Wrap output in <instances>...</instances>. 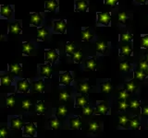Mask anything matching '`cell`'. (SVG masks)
<instances>
[{
	"label": "cell",
	"instance_id": "obj_1",
	"mask_svg": "<svg viewBox=\"0 0 148 138\" xmlns=\"http://www.w3.org/2000/svg\"><path fill=\"white\" fill-rule=\"evenodd\" d=\"M111 20L110 12H97V24L108 26Z\"/></svg>",
	"mask_w": 148,
	"mask_h": 138
},
{
	"label": "cell",
	"instance_id": "obj_2",
	"mask_svg": "<svg viewBox=\"0 0 148 138\" xmlns=\"http://www.w3.org/2000/svg\"><path fill=\"white\" fill-rule=\"evenodd\" d=\"M54 24V31L56 33H61L64 34L67 30V22L65 20H55L53 22Z\"/></svg>",
	"mask_w": 148,
	"mask_h": 138
},
{
	"label": "cell",
	"instance_id": "obj_3",
	"mask_svg": "<svg viewBox=\"0 0 148 138\" xmlns=\"http://www.w3.org/2000/svg\"><path fill=\"white\" fill-rule=\"evenodd\" d=\"M30 86H31V83L29 82V80H28L27 78L22 80H18L17 82V91L22 92V93H28Z\"/></svg>",
	"mask_w": 148,
	"mask_h": 138
},
{
	"label": "cell",
	"instance_id": "obj_4",
	"mask_svg": "<svg viewBox=\"0 0 148 138\" xmlns=\"http://www.w3.org/2000/svg\"><path fill=\"white\" fill-rule=\"evenodd\" d=\"M59 78H60V84L65 85V86H69L73 80V76H71V73L69 71L60 73Z\"/></svg>",
	"mask_w": 148,
	"mask_h": 138
},
{
	"label": "cell",
	"instance_id": "obj_5",
	"mask_svg": "<svg viewBox=\"0 0 148 138\" xmlns=\"http://www.w3.org/2000/svg\"><path fill=\"white\" fill-rule=\"evenodd\" d=\"M45 61L49 63H55L58 59V53L55 49H48L45 51Z\"/></svg>",
	"mask_w": 148,
	"mask_h": 138
},
{
	"label": "cell",
	"instance_id": "obj_6",
	"mask_svg": "<svg viewBox=\"0 0 148 138\" xmlns=\"http://www.w3.org/2000/svg\"><path fill=\"white\" fill-rule=\"evenodd\" d=\"M36 133V127L34 122H28L25 123L24 130H23V135L25 136H32L34 137Z\"/></svg>",
	"mask_w": 148,
	"mask_h": 138
},
{
	"label": "cell",
	"instance_id": "obj_7",
	"mask_svg": "<svg viewBox=\"0 0 148 138\" xmlns=\"http://www.w3.org/2000/svg\"><path fill=\"white\" fill-rule=\"evenodd\" d=\"M44 18L42 17V14L39 12H34V13H31V24L32 26L38 27L42 24Z\"/></svg>",
	"mask_w": 148,
	"mask_h": 138
},
{
	"label": "cell",
	"instance_id": "obj_8",
	"mask_svg": "<svg viewBox=\"0 0 148 138\" xmlns=\"http://www.w3.org/2000/svg\"><path fill=\"white\" fill-rule=\"evenodd\" d=\"M51 74H52V68H51V63H47L45 64H41L40 66V75L46 78H50Z\"/></svg>",
	"mask_w": 148,
	"mask_h": 138
},
{
	"label": "cell",
	"instance_id": "obj_9",
	"mask_svg": "<svg viewBox=\"0 0 148 138\" xmlns=\"http://www.w3.org/2000/svg\"><path fill=\"white\" fill-rule=\"evenodd\" d=\"M89 7L87 0H76L75 1V11L76 12H85Z\"/></svg>",
	"mask_w": 148,
	"mask_h": 138
},
{
	"label": "cell",
	"instance_id": "obj_10",
	"mask_svg": "<svg viewBox=\"0 0 148 138\" xmlns=\"http://www.w3.org/2000/svg\"><path fill=\"white\" fill-rule=\"evenodd\" d=\"M23 125H25V124L21 117H14L10 120V126L12 129L21 130Z\"/></svg>",
	"mask_w": 148,
	"mask_h": 138
},
{
	"label": "cell",
	"instance_id": "obj_11",
	"mask_svg": "<svg viewBox=\"0 0 148 138\" xmlns=\"http://www.w3.org/2000/svg\"><path fill=\"white\" fill-rule=\"evenodd\" d=\"M12 7L9 6V5H1V10H0V14H1V16L5 18H11L12 16Z\"/></svg>",
	"mask_w": 148,
	"mask_h": 138
},
{
	"label": "cell",
	"instance_id": "obj_12",
	"mask_svg": "<svg viewBox=\"0 0 148 138\" xmlns=\"http://www.w3.org/2000/svg\"><path fill=\"white\" fill-rule=\"evenodd\" d=\"M108 112V107L105 102H103V101L99 102V104L97 105V107L94 110V113L97 115H105Z\"/></svg>",
	"mask_w": 148,
	"mask_h": 138
},
{
	"label": "cell",
	"instance_id": "obj_13",
	"mask_svg": "<svg viewBox=\"0 0 148 138\" xmlns=\"http://www.w3.org/2000/svg\"><path fill=\"white\" fill-rule=\"evenodd\" d=\"M45 10L50 12H55L57 7L59 6L57 0H45Z\"/></svg>",
	"mask_w": 148,
	"mask_h": 138
},
{
	"label": "cell",
	"instance_id": "obj_14",
	"mask_svg": "<svg viewBox=\"0 0 148 138\" xmlns=\"http://www.w3.org/2000/svg\"><path fill=\"white\" fill-rule=\"evenodd\" d=\"M21 30H22V28H21V26L20 24V22L16 21V22L12 23V24L9 26V34L18 35V34H21Z\"/></svg>",
	"mask_w": 148,
	"mask_h": 138
},
{
	"label": "cell",
	"instance_id": "obj_15",
	"mask_svg": "<svg viewBox=\"0 0 148 138\" xmlns=\"http://www.w3.org/2000/svg\"><path fill=\"white\" fill-rule=\"evenodd\" d=\"M34 46L30 41H24L22 43V53L25 55H30V53L34 51Z\"/></svg>",
	"mask_w": 148,
	"mask_h": 138
},
{
	"label": "cell",
	"instance_id": "obj_16",
	"mask_svg": "<svg viewBox=\"0 0 148 138\" xmlns=\"http://www.w3.org/2000/svg\"><path fill=\"white\" fill-rule=\"evenodd\" d=\"M88 104V99L86 98V96L84 95H78L76 97V105L75 107L76 108H82V107H84Z\"/></svg>",
	"mask_w": 148,
	"mask_h": 138
},
{
	"label": "cell",
	"instance_id": "obj_17",
	"mask_svg": "<svg viewBox=\"0 0 148 138\" xmlns=\"http://www.w3.org/2000/svg\"><path fill=\"white\" fill-rule=\"evenodd\" d=\"M48 33H49V31L46 28H45V27L39 28V29H37V35H36L37 40L38 41H45L46 36L48 35Z\"/></svg>",
	"mask_w": 148,
	"mask_h": 138
},
{
	"label": "cell",
	"instance_id": "obj_18",
	"mask_svg": "<svg viewBox=\"0 0 148 138\" xmlns=\"http://www.w3.org/2000/svg\"><path fill=\"white\" fill-rule=\"evenodd\" d=\"M94 38V34L90 31L89 28H84L82 30V40L83 41H89Z\"/></svg>",
	"mask_w": 148,
	"mask_h": 138
},
{
	"label": "cell",
	"instance_id": "obj_19",
	"mask_svg": "<svg viewBox=\"0 0 148 138\" xmlns=\"http://www.w3.org/2000/svg\"><path fill=\"white\" fill-rule=\"evenodd\" d=\"M91 89H92V87L88 85L86 82H81L78 84V92L79 93L87 94V93H89Z\"/></svg>",
	"mask_w": 148,
	"mask_h": 138
},
{
	"label": "cell",
	"instance_id": "obj_20",
	"mask_svg": "<svg viewBox=\"0 0 148 138\" xmlns=\"http://www.w3.org/2000/svg\"><path fill=\"white\" fill-rule=\"evenodd\" d=\"M69 125H71V129H74V130H80V127H81L80 117L76 116V117H72L69 119Z\"/></svg>",
	"mask_w": 148,
	"mask_h": 138
},
{
	"label": "cell",
	"instance_id": "obj_21",
	"mask_svg": "<svg viewBox=\"0 0 148 138\" xmlns=\"http://www.w3.org/2000/svg\"><path fill=\"white\" fill-rule=\"evenodd\" d=\"M32 86H34V90L35 92H38V93H43L44 90H45V82L42 79L34 82Z\"/></svg>",
	"mask_w": 148,
	"mask_h": 138
},
{
	"label": "cell",
	"instance_id": "obj_22",
	"mask_svg": "<svg viewBox=\"0 0 148 138\" xmlns=\"http://www.w3.org/2000/svg\"><path fill=\"white\" fill-rule=\"evenodd\" d=\"M132 48L131 43L122 45L121 48H120V55L121 56H130L132 54Z\"/></svg>",
	"mask_w": 148,
	"mask_h": 138
},
{
	"label": "cell",
	"instance_id": "obj_23",
	"mask_svg": "<svg viewBox=\"0 0 148 138\" xmlns=\"http://www.w3.org/2000/svg\"><path fill=\"white\" fill-rule=\"evenodd\" d=\"M108 43L105 41H97L95 43V51L100 53H104L108 51Z\"/></svg>",
	"mask_w": 148,
	"mask_h": 138
},
{
	"label": "cell",
	"instance_id": "obj_24",
	"mask_svg": "<svg viewBox=\"0 0 148 138\" xmlns=\"http://www.w3.org/2000/svg\"><path fill=\"white\" fill-rule=\"evenodd\" d=\"M64 51L68 55L71 56L74 53V51H75V43H74L73 41H69V43H67L66 45H65Z\"/></svg>",
	"mask_w": 148,
	"mask_h": 138
},
{
	"label": "cell",
	"instance_id": "obj_25",
	"mask_svg": "<svg viewBox=\"0 0 148 138\" xmlns=\"http://www.w3.org/2000/svg\"><path fill=\"white\" fill-rule=\"evenodd\" d=\"M96 59L95 57H91V58H88L85 62V67L87 69L92 71H95V66H96Z\"/></svg>",
	"mask_w": 148,
	"mask_h": 138
},
{
	"label": "cell",
	"instance_id": "obj_26",
	"mask_svg": "<svg viewBox=\"0 0 148 138\" xmlns=\"http://www.w3.org/2000/svg\"><path fill=\"white\" fill-rule=\"evenodd\" d=\"M130 127L133 130H138L140 129V121H139V117L138 116H134L129 121Z\"/></svg>",
	"mask_w": 148,
	"mask_h": 138
},
{
	"label": "cell",
	"instance_id": "obj_27",
	"mask_svg": "<svg viewBox=\"0 0 148 138\" xmlns=\"http://www.w3.org/2000/svg\"><path fill=\"white\" fill-rule=\"evenodd\" d=\"M111 90H112V85H111L110 80H106L101 84V91L103 93H110Z\"/></svg>",
	"mask_w": 148,
	"mask_h": 138
},
{
	"label": "cell",
	"instance_id": "obj_28",
	"mask_svg": "<svg viewBox=\"0 0 148 138\" xmlns=\"http://www.w3.org/2000/svg\"><path fill=\"white\" fill-rule=\"evenodd\" d=\"M71 58H72V60L75 63L80 64L81 61H82V50L78 49L76 51H74L73 54L71 55Z\"/></svg>",
	"mask_w": 148,
	"mask_h": 138
},
{
	"label": "cell",
	"instance_id": "obj_29",
	"mask_svg": "<svg viewBox=\"0 0 148 138\" xmlns=\"http://www.w3.org/2000/svg\"><path fill=\"white\" fill-rule=\"evenodd\" d=\"M35 110H36V112L37 114H44L46 110V107L45 105V102L43 100H40L37 102L36 106H35Z\"/></svg>",
	"mask_w": 148,
	"mask_h": 138
},
{
	"label": "cell",
	"instance_id": "obj_30",
	"mask_svg": "<svg viewBox=\"0 0 148 138\" xmlns=\"http://www.w3.org/2000/svg\"><path fill=\"white\" fill-rule=\"evenodd\" d=\"M9 72H11L12 74H15V75H18L21 72V66L20 64H9Z\"/></svg>",
	"mask_w": 148,
	"mask_h": 138
},
{
	"label": "cell",
	"instance_id": "obj_31",
	"mask_svg": "<svg viewBox=\"0 0 148 138\" xmlns=\"http://www.w3.org/2000/svg\"><path fill=\"white\" fill-rule=\"evenodd\" d=\"M137 87H138L136 85V83L134 82V80H130L125 84V89L129 92H135L137 90Z\"/></svg>",
	"mask_w": 148,
	"mask_h": 138
},
{
	"label": "cell",
	"instance_id": "obj_32",
	"mask_svg": "<svg viewBox=\"0 0 148 138\" xmlns=\"http://www.w3.org/2000/svg\"><path fill=\"white\" fill-rule=\"evenodd\" d=\"M12 83V76L9 75L1 76V85L5 87H9Z\"/></svg>",
	"mask_w": 148,
	"mask_h": 138
},
{
	"label": "cell",
	"instance_id": "obj_33",
	"mask_svg": "<svg viewBox=\"0 0 148 138\" xmlns=\"http://www.w3.org/2000/svg\"><path fill=\"white\" fill-rule=\"evenodd\" d=\"M132 35L129 32H126V33H121L120 34V41L121 43H130V41H132Z\"/></svg>",
	"mask_w": 148,
	"mask_h": 138
},
{
	"label": "cell",
	"instance_id": "obj_34",
	"mask_svg": "<svg viewBox=\"0 0 148 138\" xmlns=\"http://www.w3.org/2000/svg\"><path fill=\"white\" fill-rule=\"evenodd\" d=\"M57 117H64L68 114V110L64 107V106H59L57 108Z\"/></svg>",
	"mask_w": 148,
	"mask_h": 138
},
{
	"label": "cell",
	"instance_id": "obj_35",
	"mask_svg": "<svg viewBox=\"0 0 148 138\" xmlns=\"http://www.w3.org/2000/svg\"><path fill=\"white\" fill-rule=\"evenodd\" d=\"M49 124L52 129H54V130H57V129L59 128V125H60V122L56 118V117H52L49 119Z\"/></svg>",
	"mask_w": 148,
	"mask_h": 138
},
{
	"label": "cell",
	"instance_id": "obj_36",
	"mask_svg": "<svg viewBox=\"0 0 148 138\" xmlns=\"http://www.w3.org/2000/svg\"><path fill=\"white\" fill-rule=\"evenodd\" d=\"M134 76H135V78H137L138 80H143L147 76H146V73H145V71H142L139 69V70L134 71Z\"/></svg>",
	"mask_w": 148,
	"mask_h": 138
},
{
	"label": "cell",
	"instance_id": "obj_37",
	"mask_svg": "<svg viewBox=\"0 0 148 138\" xmlns=\"http://www.w3.org/2000/svg\"><path fill=\"white\" fill-rule=\"evenodd\" d=\"M132 66L127 62H122L119 64V70L122 72H129L131 70Z\"/></svg>",
	"mask_w": 148,
	"mask_h": 138
},
{
	"label": "cell",
	"instance_id": "obj_38",
	"mask_svg": "<svg viewBox=\"0 0 148 138\" xmlns=\"http://www.w3.org/2000/svg\"><path fill=\"white\" fill-rule=\"evenodd\" d=\"M14 103H15V98H14V94H11L7 97L6 99V104L8 107L12 108L14 106Z\"/></svg>",
	"mask_w": 148,
	"mask_h": 138
},
{
	"label": "cell",
	"instance_id": "obj_39",
	"mask_svg": "<svg viewBox=\"0 0 148 138\" xmlns=\"http://www.w3.org/2000/svg\"><path fill=\"white\" fill-rule=\"evenodd\" d=\"M130 97V93L128 90H125V89H121L119 91V99L120 100H126L128 98Z\"/></svg>",
	"mask_w": 148,
	"mask_h": 138
},
{
	"label": "cell",
	"instance_id": "obj_40",
	"mask_svg": "<svg viewBox=\"0 0 148 138\" xmlns=\"http://www.w3.org/2000/svg\"><path fill=\"white\" fill-rule=\"evenodd\" d=\"M99 123L98 122H92L89 123V131L92 132V133H95L96 131H98L99 130Z\"/></svg>",
	"mask_w": 148,
	"mask_h": 138
},
{
	"label": "cell",
	"instance_id": "obj_41",
	"mask_svg": "<svg viewBox=\"0 0 148 138\" xmlns=\"http://www.w3.org/2000/svg\"><path fill=\"white\" fill-rule=\"evenodd\" d=\"M82 113H83V115H85V116H89V115L94 113V110H92V108L91 107V106L86 105L82 109Z\"/></svg>",
	"mask_w": 148,
	"mask_h": 138
},
{
	"label": "cell",
	"instance_id": "obj_42",
	"mask_svg": "<svg viewBox=\"0 0 148 138\" xmlns=\"http://www.w3.org/2000/svg\"><path fill=\"white\" fill-rule=\"evenodd\" d=\"M129 122V118L126 115H119V123L122 126H126Z\"/></svg>",
	"mask_w": 148,
	"mask_h": 138
},
{
	"label": "cell",
	"instance_id": "obj_43",
	"mask_svg": "<svg viewBox=\"0 0 148 138\" xmlns=\"http://www.w3.org/2000/svg\"><path fill=\"white\" fill-rule=\"evenodd\" d=\"M118 107L119 110H126V109L130 107V104L126 102V100H120L118 103Z\"/></svg>",
	"mask_w": 148,
	"mask_h": 138
},
{
	"label": "cell",
	"instance_id": "obj_44",
	"mask_svg": "<svg viewBox=\"0 0 148 138\" xmlns=\"http://www.w3.org/2000/svg\"><path fill=\"white\" fill-rule=\"evenodd\" d=\"M138 67L142 71H146V69L148 67V62L146 61V60H141V61L139 62Z\"/></svg>",
	"mask_w": 148,
	"mask_h": 138
},
{
	"label": "cell",
	"instance_id": "obj_45",
	"mask_svg": "<svg viewBox=\"0 0 148 138\" xmlns=\"http://www.w3.org/2000/svg\"><path fill=\"white\" fill-rule=\"evenodd\" d=\"M118 18H119V21H121L122 23H125V22H126V20L129 18V16H128V14H127V13H125V12H120V13H119Z\"/></svg>",
	"mask_w": 148,
	"mask_h": 138
},
{
	"label": "cell",
	"instance_id": "obj_46",
	"mask_svg": "<svg viewBox=\"0 0 148 138\" xmlns=\"http://www.w3.org/2000/svg\"><path fill=\"white\" fill-rule=\"evenodd\" d=\"M142 46L148 50V34L142 35Z\"/></svg>",
	"mask_w": 148,
	"mask_h": 138
},
{
	"label": "cell",
	"instance_id": "obj_47",
	"mask_svg": "<svg viewBox=\"0 0 148 138\" xmlns=\"http://www.w3.org/2000/svg\"><path fill=\"white\" fill-rule=\"evenodd\" d=\"M22 109L23 110H30L31 108V106H32V102L29 100V99H24L22 101Z\"/></svg>",
	"mask_w": 148,
	"mask_h": 138
},
{
	"label": "cell",
	"instance_id": "obj_48",
	"mask_svg": "<svg viewBox=\"0 0 148 138\" xmlns=\"http://www.w3.org/2000/svg\"><path fill=\"white\" fill-rule=\"evenodd\" d=\"M140 106H141L140 101L137 99H133L131 101V103H130V108H132V109H138V108H140Z\"/></svg>",
	"mask_w": 148,
	"mask_h": 138
},
{
	"label": "cell",
	"instance_id": "obj_49",
	"mask_svg": "<svg viewBox=\"0 0 148 138\" xmlns=\"http://www.w3.org/2000/svg\"><path fill=\"white\" fill-rule=\"evenodd\" d=\"M59 99H60V100L67 101L69 99V94L66 91H62L61 93H60V95H59Z\"/></svg>",
	"mask_w": 148,
	"mask_h": 138
},
{
	"label": "cell",
	"instance_id": "obj_50",
	"mask_svg": "<svg viewBox=\"0 0 148 138\" xmlns=\"http://www.w3.org/2000/svg\"><path fill=\"white\" fill-rule=\"evenodd\" d=\"M119 0H105V4L106 6H109V7H114L116 5L118 4Z\"/></svg>",
	"mask_w": 148,
	"mask_h": 138
},
{
	"label": "cell",
	"instance_id": "obj_51",
	"mask_svg": "<svg viewBox=\"0 0 148 138\" xmlns=\"http://www.w3.org/2000/svg\"><path fill=\"white\" fill-rule=\"evenodd\" d=\"M8 133V129H7L6 127H2V128H1V130H0V136H1L2 138L7 137Z\"/></svg>",
	"mask_w": 148,
	"mask_h": 138
},
{
	"label": "cell",
	"instance_id": "obj_52",
	"mask_svg": "<svg viewBox=\"0 0 148 138\" xmlns=\"http://www.w3.org/2000/svg\"><path fill=\"white\" fill-rule=\"evenodd\" d=\"M142 116H148V106H143L142 108Z\"/></svg>",
	"mask_w": 148,
	"mask_h": 138
},
{
	"label": "cell",
	"instance_id": "obj_53",
	"mask_svg": "<svg viewBox=\"0 0 148 138\" xmlns=\"http://www.w3.org/2000/svg\"><path fill=\"white\" fill-rule=\"evenodd\" d=\"M135 1L138 3H141V4H146L147 0H135Z\"/></svg>",
	"mask_w": 148,
	"mask_h": 138
},
{
	"label": "cell",
	"instance_id": "obj_54",
	"mask_svg": "<svg viewBox=\"0 0 148 138\" xmlns=\"http://www.w3.org/2000/svg\"><path fill=\"white\" fill-rule=\"evenodd\" d=\"M145 60L148 62V53H146V55H145Z\"/></svg>",
	"mask_w": 148,
	"mask_h": 138
},
{
	"label": "cell",
	"instance_id": "obj_55",
	"mask_svg": "<svg viewBox=\"0 0 148 138\" xmlns=\"http://www.w3.org/2000/svg\"><path fill=\"white\" fill-rule=\"evenodd\" d=\"M145 73H146V75L148 76V67H147V69H146V71H145Z\"/></svg>",
	"mask_w": 148,
	"mask_h": 138
}]
</instances>
